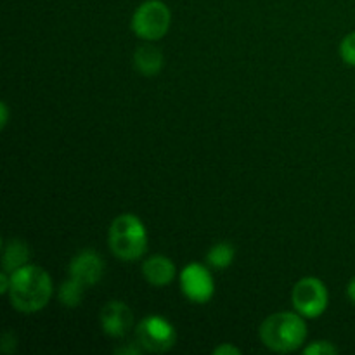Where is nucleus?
I'll return each mask as SVG.
<instances>
[{
	"instance_id": "obj_1",
	"label": "nucleus",
	"mask_w": 355,
	"mask_h": 355,
	"mask_svg": "<svg viewBox=\"0 0 355 355\" xmlns=\"http://www.w3.org/2000/svg\"><path fill=\"white\" fill-rule=\"evenodd\" d=\"M52 279L49 272L37 266H24L10 272L9 297L10 305L23 314L42 311L52 297Z\"/></svg>"
},
{
	"instance_id": "obj_2",
	"label": "nucleus",
	"mask_w": 355,
	"mask_h": 355,
	"mask_svg": "<svg viewBox=\"0 0 355 355\" xmlns=\"http://www.w3.org/2000/svg\"><path fill=\"white\" fill-rule=\"evenodd\" d=\"M260 340L272 352H295L307 340L305 318L298 312H277L269 315L259 329Z\"/></svg>"
},
{
	"instance_id": "obj_3",
	"label": "nucleus",
	"mask_w": 355,
	"mask_h": 355,
	"mask_svg": "<svg viewBox=\"0 0 355 355\" xmlns=\"http://www.w3.org/2000/svg\"><path fill=\"white\" fill-rule=\"evenodd\" d=\"M107 245L113 255L123 262H135L148 252V231L137 215L121 214L111 222Z\"/></svg>"
},
{
	"instance_id": "obj_4",
	"label": "nucleus",
	"mask_w": 355,
	"mask_h": 355,
	"mask_svg": "<svg viewBox=\"0 0 355 355\" xmlns=\"http://www.w3.org/2000/svg\"><path fill=\"white\" fill-rule=\"evenodd\" d=\"M172 23V14L162 0H146L132 16V30L146 42H156L166 35Z\"/></svg>"
},
{
	"instance_id": "obj_5",
	"label": "nucleus",
	"mask_w": 355,
	"mask_h": 355,
	"mask_svg": "<svg viewBox=\"0 0 355 355\" xmlns=\"http://www.w3.org/2000/svg\"><path fill=\"white\" fill-rule=\"evenodd\" d=\"M135 338L144 352L163 354L177 343V331L168 319L162 315H146L135 328Z\"/></svg>"
},
{
	"instance_id": "obj_6",
	"label": "nucleus",
	"mask_w": 355,
	"mask_h": 355,
	"mask_svg": "<svg viewBox=\"0 0 355 355\" xmlns=\"http://www.w3.org/2000/svg\"><path fill=\"white\" fill-rule=\"evenodd\" d=\"M295 311L305 319L321 318L328 309V288L318 277H304L298 281L291 291Z\"/></svg>"
},
{
	"instance_id": "obj_7",
	"label": "nucleus",
	"mask_w": 355,
	"mask_h": 355,
	"mask_svg": "<svg viewBox=\"0 0 355 355\" xmlns=\"http://www.w3.org/2000/svg\"><path fill=\"white\" fill-rule=\"evenodd\" d=\"M180 290L193 304H208L215 293L214 277L201 263H189L180 272Z\"/></svg>"
},
{
	"instance_id": "obj_8",
	"label": "nucleus",
	"mask_w": 355,
	"mask_h": 355,
	"mask_svg": "<svg viewBox=\"0 0 355 355\" xmlns=\"http://www.w3.org/2000/svg\"><path fill=\"white\" fill-rule=\"evenodd\" d=\"M106 270L104 259L94 250H82L71 259L68 266V274L71 279L78 281L85 288L99 283Z\"/></svg>"
},
{
	"instance_id": "obj_9",
	"label": "nucleus",
	"mask_w": 355,
	"mask_h": 355,
	"mask_svg": "<svg viewBox=\"0 0 355 355\" xmlns=\"http://www.w3.org/2000/svg\"><path fill=\"white\" fill-rule=\"evenodd\" d=\"M103 331L111 338H121L134 326V312L125 302L111 300L101 311Z\"/></svg>"
},
{
	"instance_id": "obj_10",
	"label": "nucleus",
	"mask_w": 355,
	"mask_h": 355,
	"mask_svg": "<svg viewBox=\"0 0 355 355\" xmlns=\"http://www.w3.org/2000/svg\"><path fill=\"white\" fill-rule=\"evenodd\" d=\"M177 269L172 260L165 255H153L142 263V276L151 286L163 288L175 279Z\"/></svg>"
},
{
	"instance_id": "obj_11",
	"label": "nucleus",
	"mask_w": 355,
	"mask_h": 355,
	"mask_svg": "<svg viewBox=\"0 0 355 355\" xmlns=\"http://www.w3.org/2000/svg\"><path fill=\"white\" fill-rule=\"evenodd\" d=\"M134 68L142 76H156L163 69V52L153 44H144L135 49Z\"/></svg>"
},
{
	"instance_id": "obj_12",
	"label": "nucleus",
	"mask_w": 355,
	"mask_h": 355,
	"mask_svg": "<svg viewBox=\"0 0 355 355\" xmlns=\"http://www.w3.org/2000/svg\"><path fill=\"white\" fill-rule=\"evenodd\" d=\"M28 260H30V248H28V245L23 239L14 238L3 245L2 270L9 274L14 272V270L21 269V267L28 266Z\"/></svg>"
},
{
	"instance_id": "obj_13",
	"label": "nucleus",
	"mask_w": 355,
	"mask_h": 355,
	"mask_svg": "<svg viewBox=\"0 0 355 355\" xmlns=\"http://www.w3.org/2000/svg\"><path fill=\"white\" fill-rule=\"evenodd\" d=\"M236 250L234 246L229 241L217 243V245L211 246L207 253V262L208 266L214 267V269H227L232 262H234Z\"/></svg>"
},
{
	"instance_id": "obj_14",
	"label": "nucleus",
	"mask_w": 355,
	"mask_h": 355,
	"mask_svg": "<svg viewBox=\"0 0 355 355\" xmlns=\"http://www.w3.org/2000/svg\"><path fill=\"white\" fill-rule=\"evenodd\" d=\"M83 293H85V286L80 284L78 281L69 277L68 281H64V283L59 286L58 297H59V302H61L64 307L73 309V307H78V305L82 304Z\"/></svg>"
},
{
	"instance_id": "obj_15",
	"label": "nucleus",
	"mask_w": 355,
	"mask_h": 355,
	"mask_svg": "<svg viewBox=\"0 0 355 355\" xmlns=\"http://www.w3.org/2000/svg\"><path fill=\"white\" fill-rule=\"evenodd\" d=\"M340 55H342L343 62L355 68V31L347 35L340 44Z\"/></svg>"
},
{
	"instance_id": "obj_16",
	"label": "nucleus",
	"mask_w": 355,
	"mask_h": 355,
	"mask_svg": "<svg viewBox=\"0 0 355 355\" xmlns=\"http://www.w3.org/2000/svg\"><path fill=\"white\" fill-rule=\"evenodd\" d=\"M338 347L333 345L328 340H321V342H314L304 349V354L307 355H336L338 354Z\"/></svg>"
},
{
	"instance_id": "obj_17",
	"label": "nucleus",
	"mask_w": 355,
	"mask_h": 355,
	"mask_svg": "<svg viewBox=\"0 0 355 355\" xmlns=\"http://www.w3.org/2000/svg\"><path fill=\"white\" fill-rule=\"evenodd\" d=\"M241 354V349H238L232 343H222L217 349L214 350V355H239Z\"/></svg>"
},
{
	"instance_id": "obj_18",
	"label": "nucleus",
	"mask_w": 355,
	"mask_h": 355,
	"mask_svg": "<svg viewBox=\"0 0 355 355\" xmlns=\"http://www.w3.org/2000/svg\"><path fill=\"white\" fill-rule=\"evenodd\" d=\"M7 121H9V107L6 103H2L0 104V127L6 128Z\"/></svg>"
},
{
	"instance_id": "obj_19",
	"label": "nucleus",
	"mask_w": 355,
	"mask_h": 355,
	"mask_svg": "<svg viewBox=\"0 0 355 355\" xmlns=\"http://www.w3.org/2000/svg\"><path fill=\"white\" fill-rule=\"evenodd\" d=\"M347 297H349V300L355 305V277L350 279L349 286H347Z\"/></svg>"
}]
</instances>
